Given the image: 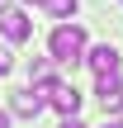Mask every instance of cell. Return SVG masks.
Segmentation results:
<instances>
[{
    "instance_id": "1",
    "label": "cell",
    "mask_w": 123,
    "mask_h": 128,
    "mask_svg": "<svg viewBox=\"0 0 123 128\" xmlns=\"http://www.w3.org/2000/svg\"><path fill=\"white\" fill-rule=\"evenodd\" d=\"M47 52H52V62H66V66L85 62V28L81 24H57L52 38H47Z\"/></svg>"
},
{
    "instance_id": "2",
    "label": "cell",
    "mask_w": 123,
    "mask_h": 128,
    "mask_svg": "<svg viewBox=\"0 0 123 128\" xmlns=\"http://www.w3.org/2000/svg\"><path fill=\"white\" fill-rule=\"evenodd\" d=\"M47 86H52V81H47ZM47 86H33V90H14L9 109H14L19 119H38V114H43V104H47Z\"/></svg>"
},
{
    "instance_id": "3",
    "label": "cell",
    "mask_w": 123,
    "mask_h": 128,
    "mask_svg": "<svg viewBox=\"0 0 123 128\" xmlns=\"http://www.w3.org/2000/svg\"><path fill=\"white\" fill-rule=\"evenodd\" d=\"M0 33H5L9 43H24V38L33 33V24H28V14H24L19 5H0Z\"/></svg>"
},
{
    "instance_id": "4",
    "label": "cell",
    "mask_w": 123,
    "mask_h": 128,
    "mask_svg": "<svg viewBox=\"0 0 123 128\" xmlns=\"http://www.w3.org/2000/svg\"><path fill=\"white\" fill-rule=\"evenodd\" d=\"M95 95H100V109H104V114H119V109H123V81H119V71L100 76Z\"/></svg>"
},
{
    "instance_id": "5",
    "label": "cell",
    "mask_w": 123,
    "mask_h": 128,
    "mask_svg": "<svg viewBox=\"0 0 123 128\" xmlns=\"http://www.w3.org/2000/svg\"><path fill=\"white\" fill-rule=\"evenodd\" d=\"M47 104H52L57 114H76V109H81V90H76V86L52 81V86H47Z\"/></svg>"
},
{
    "instance_id": "6",
    "label": "cell",
    "mask_w": 123,
    "mask_h": 128,
    "mask_svg": "<svg viewBox=\"0 0 123 128\" xmlns=\"http://www.w3.org/2000/svg\"><path fill=\"white\" fill-rule=\"evenodd\" d=\"M85 62H90L95 76H109V71H119V48H114V43H100V48L85 52Z\"/></svg>"
},
{
    "instance_id": "7",
    "label": "cell",
    "mask_w": 123,
    "mask_h": 128,
    "mask_svg": "<svg viewBox=\"0 0 123 128\" xmlns=\"http://www.w3.org/2000/svg\"><path fill=\"white\" fill-rule=\"evenodd\" d=\"M43 10H47L52 19H71V14L81 10V0H43Z\"/></svg>"
},
{
    "instance_id": "8",
    "label": "cell",
    "mask_w": 123,
    "mask_h": 128,
    "mask_svg": "<svg viewBox=\"0 0 123 128\" xmlns=\"http://www.w3.org/2000/svg\"><path fill=\"white\" fill-rule=\"evenodd\" d=\"M5 71H9V52H0V76H5Z\"/></svg>"
},
{
    "instance_id": "9",
    "label": "cell",
    "mask_w": 123,
    "mask_h": 128,
    "mask_svg": "<svg viewBox=\"0 0 123 128\" xmlns=\"http://www.w3.org/2000/svg\"><path fill=\"white\" fill-rule=\"evenodd\" d=\"M62 128H85V124H76V114H66V124H62Z\"/></svg>"
},
{
    "instance_id": "10",
    "label": "cell",
    "mask_w": 123,
    "mask_h": 128,
    "mask_svg": "<svg viewBox=\"0 0 123 128\" xmlns=\"http://www.w3.org/2000/svg\"><path fill=\"white\" fill-rule=\"evenodd\" d=\"M0 128H9V114H5V109H0Z\"/></svg>"
},
{
    "instance_id": "11",
    "label": "cell",
    "mask_w": 123,
    "mask_h": 128,
    "mask_svg": "<svg viewBox=\"0 0 123 128\" xmlns=\"http://www.w3.org/2000/svg\"><path fill=\"white\" fill-rule=\"evenodd\" d=\"M104 128H123V119H114V124H104Z\"/></svg>"
},
{
    "instance_id": "12",
    "label": "cell",
    "mask_w": 123,
    "mask_h": 128,
    "mask_svg": "<svg viewBox=\"0 0 123 128\" xmlns=\"http://www.w3.org/2000/svg\"><path fill=\"white\" fill-rule=\"evenodd\" d=\"M24 5H43V0H24Z\"/></svg>"
}]
</instances>
